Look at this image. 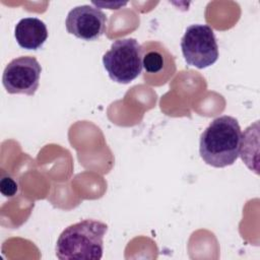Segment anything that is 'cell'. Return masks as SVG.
Segmentation results:
<instances>
[{
	"instance_id": "1",
	"label": "cell",
	"mask_w": 260,
	"mask_h": 260,
	"mask_svg": "<svg viewBox=\"0 0 260 260\" xmlns=\"http://www.w3.org/2000/svg\"><path fill=\"white\" fill-rule=\"evenodd\" d=\"M241 140L242 131L238 120L228 115L217 117L200 136V156L214 168L231 166L240 155Z\"/></svg>"
},
{
	"instance_id": "2",
	"label": "cell",
	"mask_w": 260,
	"mask_h": 260,
	"mask_svg": "<svg viewBox=\"0 0 260 260\" xmlns=\"http://www.w3.org/2000/svg\"><path fill=\"white\" fill-rule=\"evenodd\" d=\"M108 225L95 219H83L66 228L56 243L60 260H100Z\"/></svg>"
},
{
	"instance_id": "3",
	"label": "cell",
	"mask_w": 260,
	"mask_h": 260,
	"mask_svg": "<svg viewBox=\"0 0 260 260\" xmlns=\"http://www.w3.org/2000/svg\"><path fill=\"white\" fill-rule=\"evenodd\" d=\"M143 49L133 38L115 41L103 56V64L109 77L118 83L127 84L142 71Z\"/></svg>"
},
{
	"instance_id": "4",
	"label": "cell",
	"mask_w": 260,
	"mask_h": 260,
	"mask_svg": "<svg viewBox=\"0 0 260 260\" xmlns=\"http://www.w3.org/2000/svg\"><path fill=\"white\" fill-rule=\"evenodd\" d=\"M183 57L189 66L203 69L218 59V46L213 29L207 24L188 26L181 40Z\"/></svg>"
},
{
	"instance_id": "5",
	"label": "cell",
	"mask_w": 260,
	"mask_h": 260,
	"mask_svg": "<svg viewBox=\"0 0 260 260\" xmlns=\"http://www.w3.org/2000/svg\"><path fill=\"white\" fill-rule=\"evenodd\" d=\"M42 67L31 56H21L11 60L5 67L2 83L8 93L34 95L39 87Z\"/></svg>"
},
{
	"instance_id": "6",
	"label": "cell",
	"mask_w": 260,
	"mask_h": 260,
	"mask_svg": "<svg viewBox=\"0 0 260 260\" xmlns=\"http://www.w3.org/2000/svg\"><path fill=\"white\" fill-rule=\"evenodd\" d=\"M69 34L84 41L100 39L107 28V16L98 7L80 5L72 8L65 20Z\"/></svg>"
},
{
	"instance_id": "7",
	"label": "cell",
	"mask_w": 260,
	"mask_h": 260,
	"mask_svg": "<svg viewBox=\"0 0 260 260\" xmlns=\"http://www.w3.org/2000/svg\"><path fill=\"white\" fill-rule=\"evenodd\" d=\"M14 37L19 47L26 50H38L47 41L48 29L40 18L24 17L15 25Z\"/></svg>"
},
{
	"instance_id": "8",
	"label": "cell",
	"mask_w": 260,
	"mask_h": 260,
	"mask_svg": "<svg viewBox=\"0 0 260 260\" xmlns=\"http://www.w3.org/2000/svg\"><path fill=\"white\" fill-rule=\"evenodd\" d=\"M142 64L147 73H156L164 66V58L158 52L150 51L143 55Z\"/></svg>"
},
{
	"instance_id": "9",
	"label": "cell",
	"mask_w": 260,
	"mask_h": 260,
	"mask_svg": "<svg viewBox=\"0 0 260 260\" xmlns=\"http://www.w3.org/2000/svg\"><path fill=\"white\" fill-rule=\"evenodd\" d=\"M0 191L5 197H13L18 192V184L10 175H2L0 180Z\"/></svg>"
}]
</instances>
